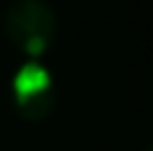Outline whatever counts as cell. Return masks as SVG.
Returning a JSON list of instances; mask_svg holds the SVG:
<instances>
[{"label":"cell","mask_w":153,"mask_h":151,"mask_svg":"<svg viewBox=\"0 0 153 151\" xmlns=\"http://www.w3.org/2000/svg\"><path fill=\"white\" fill-rule=\"evenodd\" d=\"M2 29L13 49L38 60L53 47L58 18L47 0H9L2 13Z\"/></svg>","instance_id":"1"},{"label":"cell","mask_w":153,"mask_h":151,"mask_svg":"<svg viewBox=\"0 0 153 151\" xmlns=\"http://www.w3.org/2000/svg\"><path fill=\"white\" fill-rule=\"evenodd\" d=\"M11 102L20 118L40 122L51 116L56 107V80L38 60H27L13 76Z\"/></svg>","instance_id":"2"},{"label":"cell","mask_w":153,"mask_h":151,"mask_svg":"<svg viewBox=\"0 0 153 151\" xmlns=\"http://www.w3.org/2000/svg\"><path fill=\"white\" fill-rule=\"evenodd\" d=\"M144 151H153V140H151L149 144H146V149H144Z\"/></svg>","instance_id":"3"}]
</instances>
